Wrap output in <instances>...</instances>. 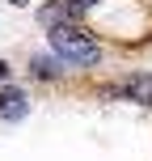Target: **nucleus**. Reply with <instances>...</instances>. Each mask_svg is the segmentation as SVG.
Here are the masks:
<instances>
[{"label":"nucleus","instance_id":"obj_5","mask_svg":"<svg viewBox=\"0 0 152 161\" xmlns=\"http://www.w3.org/2000/svg\"><path fill=\"white\" fill-rule=\"evenodd\" d=\"M34 68H38V76H59V72H64V68H59V64H51V59H38Z\"/></svg>","mask_w":152,"mask_h":161},{"label":"nucleus","instance_id":"obj_4","mask_svg":"<svg viewBox=\"0 0 152 161\" xmlns=\"http://www.w3.org/2000/svg\"><path fill=\"white\" fill-rule=\"evenodd\" d=\"M25 110H30V102L21 89H0V119H21Z\"/></svg>","mask_w":152,"mask_h":161},{"label":"nucleus","instance_id":"obj_3","mask_svg":"<svg viewBox=\"0 0 152 161\" xmlns=\"http://www.w3.org/2000/svg\"><path fill=\"white\" fill-rule=\"evenodd\" d=\"M106 93H110V97H131V102L152 106V76H131V80H123V85H110Z\"/></svg>","mask_w":152,"mask_h":161},{"label":"nucleus","instance_id":"obj_1","mask_svg":"<svg viewBox=\"0 0 152 161\" xmlns=\"http://www.w3.org/2000/svg\"><path fill=\"white\" fill-rule=\"evenodd\" d=\"M51 47H55V55L64 64H97V42L85 25H55Z\"/></svg>","mask_w":152,"mask_h":161},{"label":"nucleus","instance_id":"obj_6","mask_svg":"<svg viewBox=\"0 0 152 161\" xmlns=\"http://www.w3.org/2000/svg\"><path fill=\"white\" fill-rule=\"evenodd\" d=\"M4 76H8V64H4V59H0V80H4Z\"/></svg>","mask_w":152,"mask_h":161},{"label":"nucleus","instance_id":"obj_2","mask_svg":"<svg viewBox=\"0 0 152 161\" xmlns=\"http://www.w3.org/2000/svg\"><path fill=\"white\" fill-rule=\"evenodd\" d=\"M89 4H97V0H55V4H47L38 13V21L47 25V30H55V25H76Z\"/></svg>","mask_w":152,"mask_h":161}]
</instances>
